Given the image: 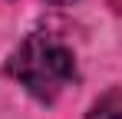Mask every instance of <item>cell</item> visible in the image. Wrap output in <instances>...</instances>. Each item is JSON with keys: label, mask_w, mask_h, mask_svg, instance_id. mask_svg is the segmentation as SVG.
<instances>
[{"label": "cell", "mask_w": 122, "mask_h": 119, "mask_svg": "<svg viewBox=\"0 0 122 119\" xmlns=\"http://www.w3.org/2000/svg\"><path fill=\"white\" fill-rule=\"evenodd\" d=\"M7 70L36 99L53 103L76 79V60H73V50L66 43H60L56 37L33 33V37H26L20 43V50L7 63Z\"/></svg>", "instance_id": "obj_1"}, {"label": "cell", "mask_w": 122, "mask_h": 119, "mask_svg": "<svg viewBox=\"0 0 122 119\" xmlns=\"http://www.w3.org/2000/svg\"><path fill=\"white\" fill-rule=\"evenodd\" d=\"M86 119H122V89H112L92 106V113Z\"/></svg>", "instance_id": "obj_2"}, {"label": "cell", "mask_w": 122, "mask_h": 119, "mask_svg": "<svg viewBox=\"0 0 122 119\" xmlns=\"http://www.w3.org/2000/svg\"><path fill=\"white\" fill-rule=\"evenodd\" d=\"M50 3H60V7H63V3H73V0H50Z\"/></svg>", "instance_id": "obj_3"}]
</instances>
